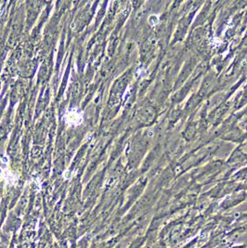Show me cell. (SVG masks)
Returning <instances> with one entry per match:
<instances>
[{
	"instance_id": "obj_1",
	"label": "cell",
	"mask_w": 247,
	"mask_h": 248,
	"mask_svg": "<svg viewBox=\"0 0 247 248\" xmlns=\"http://www.w3.org/2000/svg\"><path fill=\"white\" fill-rule=\"evenodd\" d=\"M63 119L66 125L70 127H77L83 123L84 113L77 108H70L65 112Z\"/></svg>"
},
{
	"instance_id": "obj_2",
	"label": "cell",
	"mask_w": 247,
	"mask_h": 248,
	"mask_svg": "<svg viewBox=\"0 0 247 248\" xmlns=\"http://www.w3.org/2000/svg\"><path fill=\"white\" fill-rule=\"evenodd\" d=\"M0 177H3L8 183H14L15 177L9 170H2V169H0Z\"/></svg>"
}]
</instances>
